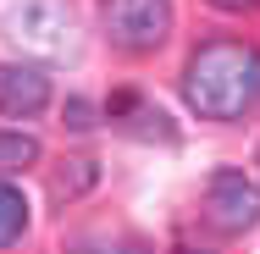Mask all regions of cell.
Here are the masks:
<instances>
[{
  "label": "cell",
  "instance_id": "cell-1",
  "mask_svg": "<svg viewBox=\"0 0 260 254\" xmlns=\"http://www.w3.org/2000/svg\"><path fill=\"white\" fill-rule=\"evenodd\" d=\"M183 94L205 122H238L260 105V50L244 39H210L183 72Z\"/></svg>",
  "mask_w": 260,
  "mask_h": 254
},
{
  "label": "cell",
  "instance_id": "cell-2",
  "mask_svg": "<svg viewBox=\"0 0 260 254\" xmlns=\"http://www.w3.org/2000/svg\"><path fill=\"white\" fill-rule=\"evenodd\" d=\"M6 39L28 55H45V61H61V55L78 50V17H72V0H22L11 6L6 17Z\"/></svg>",
  "mask_w": 260,
  "mask_h": 254
},
{
  "label": "cell",
  "instance_id": "cell-3",
  "mask_svg": "<svg viewBox=\"0 0 260 254\" xmlns=\"http://www.w3.org/2000/svg\"><path fill=\"white\" fill-rule=\"evenodd\" d=\"M105 33L127 55H150L172 33V0H100Z\"/></svg>",
  "mask_w": 260,
  "mask_h": 254
},
{
  "label": "cell",
  "instance_id": "cell-4",
  "mask_svg": "<svg viewBox=\"0 0 260 254\" xmlns=\"http://www.w3.org/2000/svg\"><path fill=\"white\" fill-rule=\"evenodd\" d=\"M205 221L221 232V238H238V232H249L260 227V183L255 177H244V171H216L205 188Z\"/></svg>",
  "mask_w": 260,
  "mask_h": 254
},
{
  "label": "cell",
  "instance_id": "cell-5",
  "mask_svg": "<svg viewBox=\"0 0 260 254\" xmlns=\"http://www.w3.org/2000/svg\"><path fill=\"white\" fill-rule=\"evenodd\" d=\"M50 105V78L39 66H0V111L6 116H39Z\"/></svg>",
  "mask_w": 260,
  "mask_h": 254
},
{
  "label": "cell",
  "instance_id": "cell-6",
  "mask_svg": "<svg viewBox=\"0 0 260 254\" xmlns=\"http://www.w3.org/2000/svg\"><path fill=\"white\" fill-rule=\"evenodd\" d=\"M111 122H122V133H139V138H160V144H172L177 138V127H172V116H160V111H150V105H127V111H116Z\"/></svg>",
  "mask_w": 260,
  "mask_h": 254
},
{
  "label": "cell",
  "instance_id": "cell-7",
  "mask_svg": "<svg viewBox=\"0 0 260 254\" xmlns=\"http://www.w3.org/2000/svg\"><path fill=\"white\" fill-rule=\"evenodd\" d=\"M100 183V166L89 160V155H78V160H61V171L50 177V194L55 199H78V194H89Z\"/></svg>",
  "mask_w": 260,
  "mask_h": 254
},
{
  "label": "cell",
  "instance_id": "cell-8",
  "mask_svg": "<svg viewBox=\"0 0 260 254\" xmlns=\"http://www.w3.org/2000/svg\"><path fill=\"white\" fill-rule=\"evenodd\" d=\"M22 227H28V199H22L11 183H0V249H6V243H17V238H22Z\"/></svg>",
  "mask_w": 260,
  "mask_h": 254
},
{
  "label": "cell",
  "instance_id": "cell-9",
  "mask_svg": "<svg viewBox=\"0 0 260 254\" xmlns=\"http://www.w3.org/2000/svg\"><path fill=\"white\" fill-rule=\"evenodd\" d=\"M39 160V138L28 133H0V171H22Z\"/></svg>",
  "mask_w": 260,
  "mask_h": 254
},
{
  "label": "cell",
  "instance_id": "cell-10",
  "mask_svg": "<svg viewBox=\"0 0 260 254\" xmlns=\"http://www.w3.org/2000/svg\"><path fill=\"white\" fill-rule=\"evenodd\" d=\"M67 127H72V133H89V127H94V105L89 100H67Z\"/></svg>",
  "mask_w": 260,
  "mask_h": 254
},
{
  "label": "cell",
  "instance_id": "cell-11",
  "mask_svg": "<svg viewBox=\"0 0 260 254\" xmlns=\"http://www.w3.org/2000/svg\"><path fill=\"white\" fill-rule=\"evenodd\" d=\"M216 11H260V0H210Z\"/></svg>",
  "mask_w": 260,
  "mask_h": 254
},
{
  "label": "cell",
  "instance_id": "cell-12",
  "mask_svg": "<svg viewBox=\"0 0 260 254\" xmlns=\"http://www.w3.org/2000/svg\"><path fill=\"white\" fill-rule=\"evenodd\" d=\"M255 166H260V155H255Z\"/></svg>",
  "mask_w": 260,
  "mask_h": 254
}]
</instances>
